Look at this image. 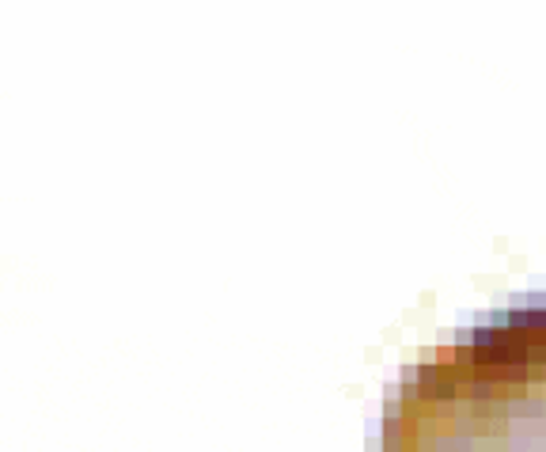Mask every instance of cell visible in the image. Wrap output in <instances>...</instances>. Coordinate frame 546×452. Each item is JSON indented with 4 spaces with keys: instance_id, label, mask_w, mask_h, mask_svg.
<instances>
[{
    "instance_id": "1",
    "label": "cell",
    "mask_w": 546,
    "mask_h": 452,
    "mask_svg": "<svg viewBox=\"0 0 546 452\" xmlns=\"http://www.w3.org/2000/svg\"><path fill=\"white\" fill-rule=\"evenodd\" d=\"M379 452H546V296L501 308L410 365Z\"/></svg>"
}]
</instances>
